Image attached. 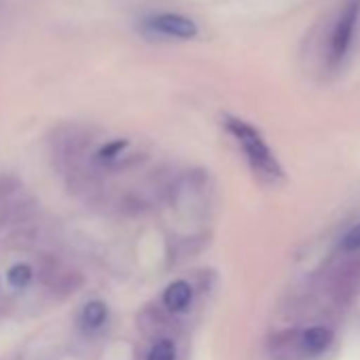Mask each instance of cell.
<instances>
[{
  "label": "cell",
  "instance_id": "cell-1",
  "mask_svg": "<svg viewBox=\"0 0 360 360\" xmlns=\"http://www.w3.org/2000/svg\"><path fill=\"white\" fill-rule=\"evenodd\" d=\"M225 127L236 138V142L242 146V150H244V155L250 161L255 172H259L261 176H265L269 180H278L284 176L280 161L276 159L274 150L269 148V144L265 142V138L261 136L259 129H255L250 123L236 119V117H227Z\"/></svg>",
  "mask_w": 360,
  "mask_h": 360
},
{
  "label": "cell",
  "instance_id": "cell-2",
  "mask_svg": "<svg viewBox=\"0 0 360 360\" xmlns=\"http://www.w3.org/2000/svg\"><path fill=\"white\" fill-rule=\"evenodd\" d=\"M142 30L153 34L155 39H172V41H193L200 34V26L180 13H155L148 15L142 24Z\"/></svg>",
  "mask_w": 360,
  "mask_h": 360
},
{
  "label": "cell",
  "instance_id": "cell-3",
  "mask_svg": "<svg viewBox=\"0 0 360 360\" xmlns=\"http://www.w3.org/2000/svg\"><path fill=\"white\" fill-rule=\"evenodd\" d=\"M358 11H360V0H347V5L341 9L335 28L330 32L328 41V60L330 64H341L352 47L356 24H358Z\"/></svg>",
  "mask_w": 360,
  "mask_h": 360
},
{
  "label": "cell",
  "instance_id": "cell-4",
  "mask_svg": "<svg viewBox=\"0 0 360 360\" xmlns=\"http://www.w3.org/2000/svg\"><path fill=\"white\" fill-rule=\"evenodd\" d=\"M299 339H301L303 358H307V356H320L333 343V330L328 326H311V328L299 333Z\"/></svg>",
  "mask_w": 360,
  "mask_h": 360
},
{
  "label": "cell",
  "instance_id": "cell-5",
  "mask_svg": "<svg viewBox=\"0 0 360 360\" xmlns=\"http://www.w3.org/2000/svg\"><path fill=\"white\" fill-rule=\"evenodd\" d=\"M191 299H193V288L185 280H176L163 290V305L174 314L185 311L191 305Z\"/></svg>",
  "mask_w": 360,
  "mask_h": 360
},
{
  "label": "cell",
  "instance_id": "cell-6",
  "mask_svg": "<svg viewBox=\"0 0 360 360\" xmlns=\"http://www.w3.org/2000/svg\"><path fill=\"white\" fill-rule=\"evenodd\" d=\"M108 318V309L102 301H89L81 311V324L87 330H98Z\"/></svg>",
  "mask_w": 360,
  "mask_h": 360
},
{
  "label": "cell",
  "instance_id": "cell-7",
  "mask_svg": "<svg viewBox=\"0 0 360 360\" xmlns=\"http://www.w3.org/2000/svg\"><path fill=\"white\" fill-rule=\"evenodd\" d=\"M125 148H127V142H125V140L108 142V144H104V146L98 150V161H100V163H115V161L123 155Z\"/></svg>",
  "mask_w": 360,
  "mask_h": 360
},
{
  "label": "cell",
  "instance_id": "cell-8",
  "mask_svg": "<svg viewBox=\"0 0 360 360\" xmlns=\"http://www.w3.org/2000/svg\"><path fill=\"white\" fill-rule=\"evenodd\" d=\"M148 360H176V345L169 339H159L150 352H148Z\"/></svg>",
  "mask_w": 360,
  "mask_h": 360
},
{
  "label": "cell",
  "instance_id": "cell-9",
  "mask_svg": "<svg viewBox=\"0 0 360 360\" xmlns=\"http://www.w3.org/2000/svg\"><path fill=\"white\" fill-rule=\"evenodd\" d=\"M9 284L11 286H15V288H26L30 282H32V269L28 267V265H24V263H20V265H13L11 269H9Z\"/></svg>",
  "mask_w": 360,
  "mask_h": 360
},
{
  "label": "cell",
  "instance_id": "cell-10",
  "mask_svg": "<svg viewBox=\"0 0 360 360\" xmlns=\"http://www.w3.org/2000/svg\"><path fill=\"white\" fill-rule=\"evenodd\" d=\"M339 248H341V252H347V255L360 250V223L354 225V227H349V229L345 231V236L341 238Z\"/></svg>",
  "mask_w": 360,
  "mask_h": 360
}]
</instances>
